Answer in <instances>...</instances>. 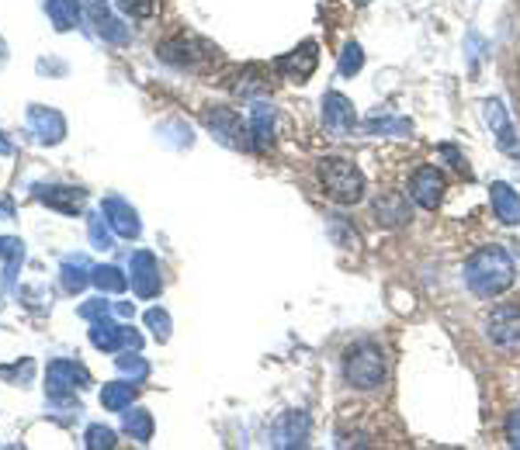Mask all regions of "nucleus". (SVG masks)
<instances>
[{
    "instance_id": "obj_1",
    "label": "nucleus",
    "mask_w": 520,
    "mask_h": 450,
    "mask_svg": "<svg viewBox=\"0 0 520 450\" xmlns=\"http://www.w3.org/2000/svg\"><path fill=\"white\" fill-rule=\"evenodd\" d=\"M514 260L503 246H483L465 263V281L479 298H496L514 285Z\"/></svg>"
},
{
    "instance_id": "obj_2",
    "label": "nucleus",
    "mask_w": 520,
    "mask_h": 450,
    "mask_svg": "<svg viewBox=\"0 0 520 450\" xmlns=\"http://www.w3.org/2000/svg\"><path fill=\"white\" fill-rule=\"evenodd\" d=\"M386 371H389L386 367V350L378 343H371V340H361V343L344 350V378H347V385L358 388V391L382 388Z\"/></svg>"
},
{
    "instance_id": "obj_3",
    "label": "nucleus",
    "mask_w": 520,
    "mask_h": 450,
    "mask_svg": "<svg viewBox=\"0 0 520 450\" xmlns=\"http://www.w3.org/2000/svg\"><path fill=\"white\" fill-rule=\"evenodd\" d=\"M320 184L323 194L337 205H358L364 201V173L351 160L326 157L320 160Z\"/></svg>"
},
{
    "instance_id": "obj_4",
    "label": "nucleus",
    "mask_w": 520,
    "mask_h": 450,
    "mask_svg": "<svg viewBox=\"0 0 520 450\" xmlns=\"http://www.w3.org/2000/svg\"><path fill=\"white\" fill-rule=\"evenodd\" d=\"M157 52H160L163 63L188 66V69H198L201 63L215 60V49H212V45H205L201 38H188V35H177V38L163 42Z\"/></svg>"
},
{
    "instance_id": "obj_5",
    "label": "nucleus",
    "mask_w": 520,
    "mask_h": 450,
    "mask_svg": "<svg viewBox=\"0 0 520 450\" xmlns=\"http://www.w3.org/2000/svg\"><path fill=\"white\" fill-rule=\"evenodd\" d=\"M205 125L215 132L226 146H232V149H250V146H254L250 129L243 125V118H240L232 108H215V111H205Z\"/></svg>"
},
{
    "instance_id": "obj_6",
    "label": "nucleus",
    "mask_w": 520,
    "mask_h": 450,
    "mask_svg": "<svg viewBox=\"0 0 520 450\" xmlns=\"http://www.w3.org/2000/svg\"><path fill=\"white\" fill-rule=\"evenodd\" d=\"M444 191H448V181H444V173L437 170V166H420L413 177H410V197L427 208V212H434L441 201H444Z\"/></svg>"
},
{
    "instance_id": "obj_7",
    "label": "nucleus",
    "mask_w": 520,
    "mask_h": 450,
    "mask_svg": "<svg viewBox=\"0 0 520 450\" xmlns=\"http://www.w3.org/2000/svg\"><path fill=\"white\" fill-rule=\"evenodd\" d=\"M486 333H489V340L500 343V347H514V343H520V305H514V301L496 305L486 319Z\"/></svg>"
},
{
    "instance_id": "obj_8",
    "label": "nucleus",
    "mask_w": 520,
    "mask_h": 450,
    "mask_svg": "<svg viewBox=\"0 0 520 450\" xmlns=\"http://www.w3.org/2000/svg\"><path fill=\"white\" fill-rule=\"evenodd\" d=\"M323 122L326 129L333 132L337 139H347L354 132V104L347 100L344 94H326L323 97Z\"/></svg>"
},
{
    "instance_id": "obj_9",
    "label": "nucleus",
    "mask_w": 520,
    "mask_h": 450,
    "mask_svg": "<svg viewBox=\"0 0 520 450\" xmlns=\"http://www.w3.org/2000/svg\"><path fill=\"white\" fill-rule=\"evenodd\" d=\"M320 66V52H316V42H305L302 49H295V52H288V56H281L278 60V69L288 76V80H295V84H305L309 76H313V69Z\"/></svg>"
},
{
    "instance_id": "obj_10",
    "label": "nucleus",
    "mask_w": 520,
    "mask_h": 450,
    "mask_svg": "<svg viewBox=\"0 0 520 450\" xmlns=\"http://www.w3.org/2000/svg\"><path fill=\"white\" fill-rule=\"evenodd\" d=\"M87 382H91L87 371L77 367L73 360H56V364L49 367V391H53V395H60V391H73V388H84Z\"/></svg>"
},
{
    "instance_id": "obj_11",
    "label": "nucleus",
    "mask_w": 520,
    "mask_h": 450,
    "mask_svg": "<svg viewBox=\"0 0 520 450\" xmlns=\"http://www.w3.org/2000/svg\"><path fill=\"white\" fill-rule=\"evenodd\" d=\"M489 201H492V212H496V219H500V222L520 225V197L514 194L510 184L496 181V184L489 188Z\"/></svg>"
},
{
    "instance_id": "obj_12",
    "label": "nucleus",
    "mask_w": 520,
    "mask_h": 450,
    "mask_svg": "<svg viewBox=\"0 0 520 450\" xmlns=\"http://www.w3.org/2000/svg\"><path fill=\"white\" fill-rule=\"evenodd\" d=\"M132 288L139 291L142 298L157 294L160 291V274H157V260L150 253H135L132 260Z\"/></svg>"
},
{
    "instance_id": "obj_13",
    "label": "nucleus",
    "mask_w": 520,
    "mask_h": 450,
    "mask_svg": "<svg viewBox=\"0 0 520 450\" xmlns=\"http://www.w3.org/2000/svg\"><path fill=\"white\" fill-rule=\"evenodd\" d=\"M375 215H378V222H386V225H402L410 219V205H406L402 194L386 191L375 201Z\"/></svg>"
},
{
    "instance_id": "obj_14",
    "label": "nucleus",
    "mask_w": 520,
    "mask_h": 450,
    "mask_svg": "<svg viewBox=\"0 0 520 450\" xmlns=\"http://www.w3.org/2000/svg\"><path fill=\"white\" fill-rule=\"evenodd\" d=\"M104 215H108V222L115 225L126 239H132V236H139V222H135V212H132L126 201H118V197H108L104 201Z\"/></svg>"
},
{
    "instance_id": "obj_15",
    "label": "nucleus",
    "mask_w": 520,
    "mask_h": 450,
    "mask_svg": "<svg viewBox=\"0 0 520 450\" xmlns=\"http://www.w3.org/2000/svg\"><path fill=\"white\" fill-rule=\"evenodd\" d=\"M254 142H257L260 149H267L271 146V135H274V111L267 108V104H254Z\"/></svg>"
},
{
    "instance_id": "obj_16",
    "label": "nucleus",
    "mask_w": 520,
    "mask_h": 450,
    "mask_svg": "<svg viewBox=\"0 0 520 450\" xmlns=\"http://www.w3.org/2000/svg\"><path fill=\"white\" fill-rule=\"evenodd\" d=\"M135 385H126V382H115V385H108L101 391V402H104V409H126L132 406V398H135Z\"/></svg>"
},
{
    "instance_id": "obj_17",
    "label": "nucleus",
    "mask_w": 520,
    "mask_h": 450,
    "mask_svg": "<svg viewBox=\"0 0 520 450\" xmlns=\"http://www.w3.org/2000/svg\"><path fill=\"white\" fill-rule=\"evenodd\" d=\"M45 7L53 14L56 28H69L77 21V0H45Z\"/></svg>"
},
{
    "instance_id": "obj_18",
    "label": "nucleus",
    "mask_w": 520,
    "mask_h": 450,
    "mask_svg": "<svg viewBox=\"0 0 520 450\" xmlns=\"http://www.w3.org/2000/svg\"><path fill=\"white\" fill-rule=\"evenodd\" d=\"M126 430H129L135 440H150L153 437V419H150V413H142V409H135L129 419H126Z\"/></svg>"
},
{
    "instance_id": "obj_19",
    "label": "nucleus",
    "mask_w": 520,
    "mask_h": 450,
    "mask_svg": "<svg viewBox=\"0 0 520 450\" xmlns=\"http://www.w3.org/2000/svg\"><path fill=\"white\" fill-rule=\"evenodd\" d=\"M94 281H98V288H104V291H126V277H122L115 267H98V270H94Z\"/></svg>"
},
{
    "instance_id": "obj_20",
    "label": "nucleus",
    "mask_w": 520,
    "mask_h": 450,
    "mask_svg": "<svg viewBox=\"0 0 520 450\" xmlns=\"http://www.w3.org/2000/svg\"><path fill=\"white\" fill-rule=\"evenodd\" d=\"M129 18H153L157 14V0H115Z\"/></svg>"
},
{
    "instance_id": "obj_21",
    "label": "nucleus",
    "mask_w": 520,
    "mask_h": 450,
    "mask_svg": "<svg viewBox=\"0 0 520 450\" xmlns=\"http://www.w3.org/2000/svg\"><path fill=\"white\" fill-rule=\"evenodd\" d=\"M361 63H364V56H361L358 45H347V49H344V60H340V73L351 76V73H358L361 69Z\"/></svg>"
},
{
    "instance_id": "obj_22",
    "label": "nucleus",
    "mask_w": 520,
    "mask_h": 450,
    "mask_svg": "<svg viewBox=\"0 0 520 450\" xmlns=\"http://www.w3.org/2000/svg\"><path fill=\"white\" fill-rule=\"evenodd\" d=\"M87 447H115V433L104 426H91L87 430Z\"/></svg>"
},
{
    "instance_id": "obj_23",
    "label": "nucleus",
    "mask_w": 520,
    "mask_h": 450,
    "mask_svg": "<svg viewBox=\"0 0 520 450\" xmlns=\"http://www.w3.org/2000/svg\"><path fill=\"white\" fill-rule=\"evenodd\" d=\"M503 433H507V444H510V447H520V409L507 416V426H503Z\"/></svg>"
},
{
    "instance_id": "obj_24",
    "label": "nucleus",
    "mask_w": 520,
    "mask_h": 450,
    "mask_svg": "<svg viewBox=\"0 0 520 450\" xmlns=\"http://www.w3.org/2000/svg\"><path fill=\"white\" fill-rule=\"evenodd\" d=\"M146 322H150V325H153V333H157V336H160V340H167V325H170V319H167V316H163L160 309H153V312H150V316H146Z\"/></svg>"
}]
</instances>
